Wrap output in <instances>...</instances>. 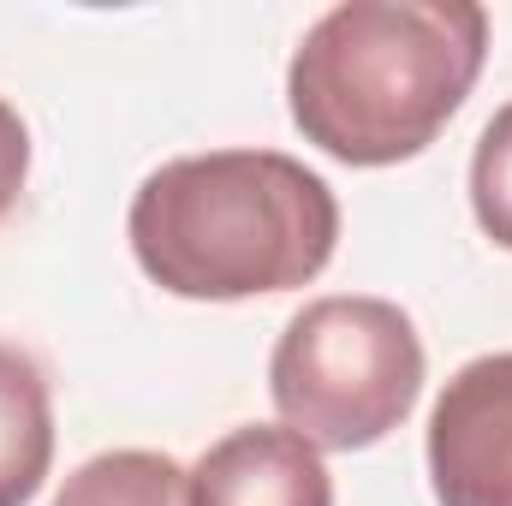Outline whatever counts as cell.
<instances>
[{"mask_svg":"<svg viewBox=\"0 0 512 506\" xmlns=\"http://www.w3.org/2000/svg\"><path fill=\"white\" fill-rule=\"evenodd\" d=\"M489 54V12L465 0H346L322 12L292 66L286 102L304 143L346 167H393L429 149L465 108Z\"/></svg>","mask_w":512,"mask_h":506,"instance_id":"6da1fadb","label":"cell"},{"mask_svg":"<svg viewBox=\"0 0 512 506\" xmlns=\"http://www.w3.org/2000/svg\"><path fill=\"white\" fill-rule=\"evenodd\" d=\"M126 233L161 292L233 304L316 280L340 245V203L280 149H209L137 185Z\"/></svg>","mask_w":512,"mask_h":506,"instance_id":"7a4b0ae2","label":"cell"},{"mask_svg":"<svg viewBox=\"0 0 512 506\" xmlns=\"http://www.w3.org/2000/svg\"><path fill=\"white\" fill-rule=\"evenodd\" d=\"M268 393L316 453L376 447L423 393V340L387 298H316L286 322Z\"/></svg>","mask_w":512,"mask_h":506,"instance_id":"3957f363","label":"cell"},{"mask_svg":"<svg viewBox=\"0 0 512 506\" xmlns=\"http://www.w3.org/2000/svg\"><path fill=\"white\" fill-rule=\"evenodd\" d=\"M429 483L441 506H512V352L471 358L429 411Z\"/></svg>","mask_w":512,"mask_h":506,"instance_id":"277c9868","label":"cell"},{"mask_svg":"<svg viewBox=\"0 0 512 506\" xmlns=\"http://www.w3.org/2000/svg\"><path fill=\"white\" fill-rule=\"evenodd\" d=\"M191 506H334V483L304 435L251 423L197 459Z\"/></svg>","mask_w":512,"mask_h":506,"instance_id":"5b68a950","label":"cell"},{"mask_svg":"<svg viewBox=\"0 0 512 506\" xmlns=\"http://www.w3.org/2000/svg\"><path fill=\"white\" fill-rule=\"evenodd\" d=\"M54 465L48 376L30 352L0 346V506H30Z\"/></svg>","mask_w":512,"mask_h":506,"instance_id":"8992f818","label":"cell"},{"mask_svg":"<svg viewBox=\"0 0 512 506\" xmlns=\"http://www.w3.org/2000/svg\"><path fill=\"white\" fill-rule=\"evenodd\" d=\"M54 506H191V471H179L167 453L120 447L90 465H78Z\"/></svg>","mask_w":512,"mask_h":506,"instance_id":"52a82bcc","label":"cell"},{"mask_svg":"<svg viewBox=\"0 0 512 506\" xmlns=\"http://www.w3.org/2000/svg\"><path fill=\"white\" fill-rule=\"evenodd\" d=\"M471 209H477V227L501 251H512V102L477 137V155H471Z\"/></svg>","mask_w":512,"mask_h":506,"instance_id":"ba28073f","label":"cell"},{"mask_svg":"<svg viewBox=\"0 0 512 506\" xmlns=\"http://www.w3.org/2000/svg\"><path fill=\"white\" fill-rule=\"evenodd\" d=\"M24 173H30V131L12 102H0V221L12 215V203L24 191Z\"/></svg>","mask_w":512,"mask_h":506,"instance_id":"9c48e42d","label":"cell"}]
</instances>
